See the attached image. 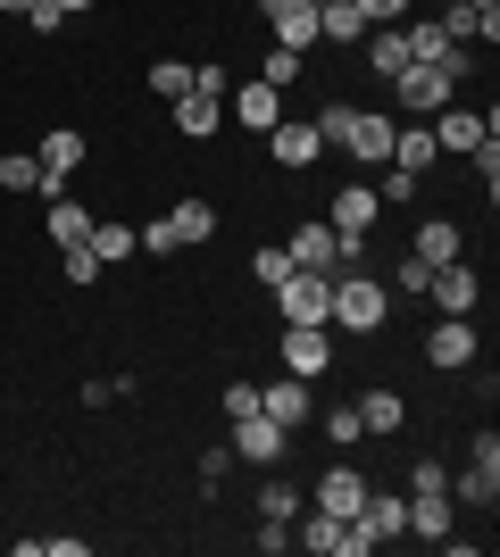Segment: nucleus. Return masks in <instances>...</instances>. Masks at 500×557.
<instances>
[{"instance_id":"34","label":"nucleus","mask_w":500,"mask_h":557,"mask_svg":"<svg viewBox=\"0 0 500 557\" xmlns=\"http://www.w3.org/2000/svg\"><path fill=\"white\" fill-rule=\"evenodd\" d=\"M301 508H309V499H301L292 483H267V491H259V516H276V524H292Z\"/></svg>"},{"instance_id":"3","label":"nucleus","mask_w":500,"mask_h":557,"mask_svg":"<svg viewBox=\"0 0 500 557\" xmlns=\"http://www.w3.org/2000/svg\"><path fill=\"white\" fill-rule=\"evenodd\" d=\"M451 499H459V508H492V499H500V433H492V424L476 433L467 466L451 474Z\"/></svg>"},{"instance_id":"43","label":"nucleus","mask_w":500,"mask_h":557,"mask_svg":"<svg viewBox=\"0 0 500 557\" xmlns=\"http://www.w3.org/2000/svg\"><path fill=\"white\" fill-rule=\"evenodd\" d=\"M25 9H34V0H0V17H25Z\"/></svg>"},{"instance_id":"10","label":"nucleus","mask_w":500,"mask_h":557,"mask_svg":"<svg viewBox=\"0 0 500 557\" xmlns=\"http://www.w3.org/2000/svg\"><path fill=\"white\" fill-rule=\"evenodd\" d=\"M284 442H292L284 424H276V417H259V408H251V417L234 424V442H225V449H234L242 466H276V458H284Z\"/></svg>"},{"instance_id":"36","label":"nucleus","mask_w":500,"mask_h":557,"mask_svg":"<svg viewBox=\"0 0 500 557\" xmlns=\"http://www.w3.org/2000/svg\"><path fill=\"white\" fill-rule=\"evenodd\" d=\"M217 408H225V424H242L251 408H259V383H225V392H217Z\"/></svg>"},{"instance_id":"29","label":"nucleus","mask_w":500,"mask_h":557,"mask_svg":"<svg viewBox=\"0 0 500 557\" xmlns=\"http://www.w3.org/2000/svg\"><path fill=\"white\" fill-rule=\"evenodd\" d=\"M317 424H326V442H333V449H358V442H367V433H358V399H333Z\"/></svg>"},{"instance_id":"8","label":"nucleus","mask_w":500,"mask_h":557,"mask_svg":"<svg viewBox=\"0 0 500 557\" xmlns=\"http://www.w3.org/2000/svg\"><path fill=\"white\" fill-rule=\"evenodd\" d=\"M225 116H234V125H251V134H267V125L284 116V92H276L267 75H251V84H225Z\"/></svg>"},{"instance_id":"26","label":"nucleus","mask_w":500,"mask_h":557,"mask_svg":"<svg viewBox=\"0 0 500 557\" xmlns=\"http://www.w3.org/2000/svg\"><path fill=\"white\" fill-rule=\"evenodd\" d=\"M167 225H175V242H184V250L217 242V209H209V200H175V209H167Z\"/></svg>"},{"instance_id":"30","label":"nucleus","mask_w":500,"mask_h":557,"mask_svg":"<svg viewBox=\"0 0 500 557\" xmlns=\"http://www.w3.org/2000/svg\"><path fill=\"white\" fill-rule=\"evenodd\" d=\"M59 275H68L75 292H84V283H100V275H109V267H100V258H93V242H75V250H59Z\"/></svg>"},{"instance_id":"2","label":"nucleus","mask_w":500,"mask_h":557,"mask_svg":"<svg viewBox=\"0 0 500 557\" xmlns=\"http://www.w3.org/2000/svg\"><path fill=\"white\" fill-rule=\"evenodd\" d=\"M383 317H392V283L342 267V275H333V292H326V325H342V333H383Z\"/></svg>"},{"instance_id":"40","label":"nucleus","mask_w":500,"mask_h":557,"mask_svg":"<svg viewBox=\"0 0 500 557\" xmlns=\"http://www.w3.org/2000/svg\"><path fill=\"white\" fill-rule=\"evenodd\" d=\"M34 557H84V533H50V541H34Z\"/></svg>"},{"instance_id":"14","label":"nucleus","mask_w":500,"mask_h":557,"mask_svg":"<svg viewBox=\"0 0 500 557\" xmlns=\"http://www.w3.org/2000/svg\"><path fill=\"white\" fill-rule=\"evenodd\" d=\"M292 267H317V275H342V242H333V225L317 216V225H292Z\"/></svg>"},{"instance_id":"21","label":"nucleus","mask_w":500,"mask_h":557,"mask_svg":"<svg viewBox=\"0 0 500 557\" xmlns=\"http://www.w3.org/2000/svg\"><path fill=\"white\" fill-rule=\"evenodd\" d=\"M408 258H417V267H451L459 258V225L451 216H426V225L408 233Z\"/></svg>"},{"instance_id":"24","label":"nucleus","mask_w":500,"mask_h":557,"mask_svg":"<svg viewBox=\"0 0 500 557\" xmlns=\"http://www.w3.org/2000/svg\"><path fill=\"white\" fill-rule=\"evenodd\" d=\"M34 159H42L50 184H68L75 166H84V134H75V125H59V134H42V150H34Z\"/></svg>"},{"instance_id":"20","label":"nucleus","mask_w":500,"mask_h":557,"mask_svg":"<svg viewBox=\"0 0 500 557\" xmlns=\"http://www.w3.org/2000/svg\"><path fill=\"white\" fill-rule=\"evenodd\" d=\"M42 225H50V242H59V250H75V242L93 233V209H84V200H68V191H50V200H42Z\"/></svg>"},{"instance_id":"23","label":"nucleus","mask_w":500,"mask_h":557,"mask_svg":"<svg viewBox=\"0 0 500 557\" xmlns=\"http://www.w3.org/2000/svg\"><path fill=\"white\" fill-rule=\"evenodd\" d=\"M358 42H367V75H383V84H392V75L408 67V42H401V25H367Z\"/></svg>"},{"instance_id":"35","label":"nucleus","mask_w":500,"mask_h":557,"mask_svg":"<svg viewBox=\"0 0 500 557\" xmlns=\"http://www.w3.org/2000/svg\"><path fill=\"white\" fill-rule=\"evenodd\" d=\"M251 275H259V283H267V292H276V283H284V275H292V250H284V242H267V250H259V258H251Z\"/></svg>"},{"instance_id":"19","label":"nucleus","mask_w":500,"mask_h":557,"mask_svg":"<svg viewBox=\"0 0 500 557\" xmlns=\"http://www.w3.org/2000/svg\"><path fill=\"white\" fill-rule=\"evenodd\" d=\"M0 191H17V200H50V191H68V184H50L34 150H9V159H0Z\"/></svg>"},{"instance_id":"33","label":"nucleus","mask_w":500,"mask_h":557,"mask_svg":"<svg viewBox=\"0 0 500 557\" xmlns=\"http://www.w3.org/2000/svg\"><path fill=\"white\" fill-rule=\"evenodd\" d=\"M301 67H309V59H301V50H284V42H276V50H267V84H276V92H292V84H301Z\"/></svg>"},{"instance_id":"9","label":"nucleus","mask_w":500,"mask_h":557,"mask_svg":"<svg viewBox=\"0 0 500 557\" xmlns=\"http://www.w3.org/2000/svg\"><path fill=\"white\" fill-rule=\"evenodd\" d=\"M367 491H376V483H367V466H326V474H317V499H309V508H326V516H358V508H367Z\"/></svg>"},{"instance_id":"41","label":"nucleus","mask_w":500,"mask_h":557,"mask_svg":"<svg viewBox=\"0 0 500 557\" xmlns=\"http://www.w3.org/2000/svg\"><path fill=\"white\" fill-rule=\"evenodd\" d=\"M25 25H34V34H59V25H68V9H50V0H34V9H25Z\"/></svg>"},{"instance_id":"46","label":"nucleus","mask_w":500,"mask_h":557,"mask_svg":"<svg viewBox=\"0 0 500 557\" xmlns=\"http://www.w3.org/2000/svg\"><path fill=\"white\" fill-rule=\"evenodd\" d=\"M476 9H492V0H476Z\"/></svg>"},{"instance_id":"38","label":"nucleus","mask_w":500,"mask_h":557,"mask_svg":"<svg viewBox=\"0 0 500 557\" xmlns=\"http://www.w3.org/2000/svg\"><path fill=\"white\" fill-rule=\"evenodd\" d=\"M426 275H434V267H417V258H401V267H392V292H408V300H417V292H426Z\"/></svg>"},{"instance_id":"37","label":"nucleus","mask_w":500,"mask_h":557,"mask_svg":"<svg viewBox=\"0 0 500 557\" xmlns=\"http://www.w3.org/2000/svg\"><path fill=\"white\" fill-rule=\"evenodd\" d=\"M408 491H451V466H442V458H417V466H408Z\"/></svg>"},{"instance_id":"22","label":"nucleus","mask_w":500,"mask_h":557,"mask_svg":"<svg viewBox=\"0 0 500 557\" xmlns=\"http://www.w3.org/2000/svg\"><path fill=\"white\" fill-rule=\"evenodd\" d=\"M358 34H367V9H358V0H317V42H342V50H351Z\"/></svg>"},{"instance_id":"12","label":"nucleus","mask_w":500,"mask_h":557,"mask_svg":"<svg viewBox=\"0 0 500 557\" xmlns=\"http://www.w3.org/2000/svg\"><path fill=\"white\" fill-rule=\"evenodd\" d=\"M259 417H276V424H284V433H301V424L317 417L309 383H301V374H276V383H267V392H259Z\"/></svg>"},{"instance_id":"28","label":"nucleus","mask_w":500,"mask_h":557,"mask_svg":"<svg viewBox=\"0 0 500 557\" xmlns=\"http://www.w3.org/2000/svg\"><path fill=\"white\" fill-rule=\"evenodd\" d=\"M84 242H93V258H100V267L134 258V225H118V216H93V233H84Z\"/></svg>"},{"instance_id":"42","label":"nucleus","mask_w":500,"mask_h":557,"mask_svg":"<svg viewBox=\"0 0 500 557\" xmlns=\"http://www.w3.org/2000/svg\"><path fill=\"white\" fill-rule=\"evenodd\" d=\"M259 549L276 557V549H292V524H276V516H259Z\"/></svg>"},{"instance_id":"31","label":"nucleus","mask_w":500,"mask_h":557,"mask_svg":"<svg viewBox=\"0 0 500 557\" xmlns=\"http://www.w3.org/2000/svg\"><path fill=\"white\" fill-rule=\"evenodd\" d=\"M150 92H159V100H184L192 92V59H159V67H150Z\"/></svg>"},{"instance_id":"45","label":"nucleus","mask_w":500,"mask_h":557,"mask_svg":"<svg viewBox=\"0 0 500 557\" xmlns=\"http://www.w3.org/2000/svg\"><path fill=\"white\" fill-rule=\"evenodd\" d=\"M259 9H284V0H259Z\"/></svg>"},{"instance_id":"32","label":"nucleus","mask_w":500,"mask_h":557,"mask_svg":"<svg viewBox=\"0 0 500 557\" xmlns=\"http://www.w3.org/2000/svg\"><path fill=\"white\" fill-rule=\"evenodd\" d=\"M134 250H150V258H175L184 242H175V225H167V216H143V225H134Z\"/></svg>"},{"instance_id":"5","label":"nucleus","mask_w":500,"mask_h":557,"mask_svg":"<svg viewBox=\"0 0 500 557\" xmlns=\"http://www.w3.org/2000/svg\"><path fill=\"white\" fill-rule=\"evenodd\" d=\"M276 342H284V374H301V383L333 367V325H284Z\"/></svg>"},{"instance_id":"4","label":"nucleus","mask_w":500,"mask_h":557,"mask_svg":"<svg viewBox=\"0 0 500 557\" xmlns=\"http://www.w3.org/2000/svg\"><path fill=\"white\" fill-rule=\"evenodd\" d=\"M326 292H333V275H317V267H292V275L276 283L284 325H326Z\"/></svg>"},{"instance_id":"17","label":"nucleus","mask_w":500,"mask_h":557,"mask_svg":"<svg viewBox=\"0 0 500 557\" xmlns=\"http://www.w3.org/2000/svg\"><path fill=\"white\" fill-rule=\"evenodd\" d=\"M401 533H417V541H451V491H408Z\"/></svg>"},{"instance_id":"44","label":"nucleus","mask_w":500,"mask_h":557,"mask_svg":"<svg viewBox=\"0 0 500 557\" xmlns=\"http://www.w3.org/2000/svg\"><path fill=\"white\" fill-rule=\"evenodd\" d=\"M50 9H68V17H84V9H93V0H50Z\"/></svg>"},{"instance_id":"25","label":"nucleus","mask_w":500,"mask_h":557,"mask_svg":"<svg viewBox=\"0 0 500 557\" xmlns=\"http://www.w3.org/2000/svg\"><path fill=\"white\" fill-rule=\"evenodd\" d=\"M401 392H358V433H367V442H383V433H401Z\"/></svg>"},{"instance_id":"11","label":"nucleus","mask_w":500,"mask_h":557,"mask_svg":"<svg viewBox=\"0 0 500 557\" xmlns=\"http://www.w3.org/2000/svg\"><path fill=\"white\" fill-rule=\"evenodd\" d=\"M426 134H434V150H459V159H467V150L492 134V116H476V109H459V100H451V109L426 116Z\"/></svg>"},{"instance_id":"7","label":"nucleus","mask_w":500,"mask_h":557,"mask_svg":"<svg viewBox=\"0 0 500 557\" xmlns=\"http://www.w3.org/2000/svg\"><path fill=\"white\" fill-rule=\"evenodd\" d=\"M426 300L442 308V317H476V300H484V275L451 258V267H434V275H426Z\"/></svg>"},{"instance_id":"27","label":"nucleus","mask_w":500,"mask_h":557,"mask_svg":"<svg viewBox=\"0 0 500 557\" xmlns=\"http://www.w3.org/2000/svg\"><path fill=\"white\" fill-rule=\"evenodd\" d=\"M217 116H225V100H217V92H184V100H175V134L209 141V134H217Z\"/></svg>"},{"instance_id":"18","label":"nucleus","mask_w":500,"mask_h":557,"mask_svg":"<svg viewBox=\"0 0 500 557\" xmlns=\"http://www.w3.org/2000/svg\"><path fill=\"white\" fill-rule=\"evenodd\" d=\"M267 25H276V42L301 50V59L317 50V0H284V9H267Z\"/></svg>"},{"instance_id":"15","label":"nucleus","mask_w":500,"mask_h":557,"mask_svg":"<svg viewBox=\"0 0 500 557\" xmlns=\"http://www.w3.org/2000/svg\"><path fill=\"white\" fill-rule=\"evenodd\" d=\"M434 159H442V150H434L426 116H401V125H392V159H383V166H401V175H426Z\"/></svg>"},{"instance_id":"1","label":"nucleus","mask_w":500,"mask_h":557,"mask_svg":"<svg viewBox=\"0 0 500 557\" xmlns=\"http://www.w3.org/2000/svg\"><path fill=\"white\" fill-rule=\"evenodd\" d=\"M309 125H317V141H326V150H342L351 166H383V159H392V125H401V116H383V109H351V100H333V109H317Z\"/></svg>"},{"instance_id":"13","label":"nucleus","mask_w":500,"mask_h":557,"mask_svg":"<svg viewBox=\"0 0 500 557\" xmlns=\"http://www.w3.org/2000/svg\"><path fill=\"white\" fill-rule=\"evenodd\" d=\"M317 150H326V141H317V125H292V116H276V125H267V159L284 166V175L317 166Z\"/></svg>"},{"instance_id":"39","label":"nucleus","mask_w":500,"mask_h":557,"mask_svg":"<svg viewBox=\"0 0 500 557\" xmlns=\"http://www.w3.org/2000/svg\"><path fill=\"white\" fill-rule=\"evenodd\" d=\"M358 9H367V25H401L417 0H358Z\"/></svg>"},{"instance_id":"6","label":"nucleus","mask_w":500,"mask_h":557,"mask_svg":"<svg viewBox=\"0 0 500 557\" xmlns=\"http://www.w3.org/2000/svg\"><path fill=\"white\" fill-rule=\"evenodd\" d=\"M476 349H484V333H476V317H442V325L426 333V367H442V374H459V367H476Z\"/></svg>"},{"instance_id":"16","label":"nucleus","mask_w":500,"mask_h":557,"mask_svg":"<svg viewBox=\"0 0 500 557\" xmlns=\"http://www.w3.org/2000/svg\"><path fill=\"white\" fill-rule=\"evenodd\" d=\"M434 25H442V34H451L459 50H476V42H492V34H500V9H476V0H451V9H442Z\"/></svg>"}]
</instances>
